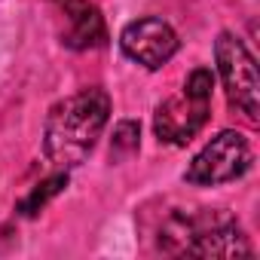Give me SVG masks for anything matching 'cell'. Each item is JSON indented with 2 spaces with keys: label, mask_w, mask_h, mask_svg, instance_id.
I'll use <instances>...</instances> for the list:
<instances>
[{
  "label": "cell",
  "mask_w": 260,
  "mask_h": 260,
  "mask_svg": "<svg viewBox=\"0 0 260 260\" xmlns=\"http://www.w3.org/2000/svg\"><path fill=\"white\" fill-rule=\"evenodd\" d=\"M107 119H110V95L101 86H89L80 89L77 95H68L49 110L43 125L46 159L61 172L80 166L101 138Z\"/></svg>",
  "instance_id": "obj_1"
},
{
  "label": "cell",
  "mask_w": 260,
  "mask_h": 260,
  "mask_svg": "<svg viewBox=\"0 0 260 260\" xmlns=\"http://www.w3.org/2000/svg\"><path fill=\"white\" fill-rule=\"evenodd\" d=\"M211 89H214V74L208 68H196L184 80L181 92L166 98L156 107L153 132L162 144L184 147L202 132V125L208 122V110H211Z\"/></svg>",
  "instance_id": "obj_2"
},
{
  "label": "cell",
  "mask_w": 260,
  "mask_h": 260,
  "mask_svg": "<svg viewBox=\"0 0 260 260\" xmlns=\"http://www.w3.org/2000/svg\"><path fill=\"white\" fill-rule=\"evenodd\" d=\"M214 61H217V74L223 80L226 89V101L242 110L251 122H257L260 116V77H257V64L254 55L248 52V46L230 34L220 31L214 40Z\"/></svg>",
  "instance_id": "obj_3"
},
{
  "label": "cell",
  "mask_w": 260,
  "mask_h": 260,
  "mask_svg": "<svg viewBox=\"0 0 260 260\" xmlns=\"http://www.w3.org/2000/svg\"><path fill=\"white\" fill-rule=\"evenodd\" d=\"M251 169V144L242 132L223 128L220 135H214L187 166L184 181L193 187H217L242 178Z\"/></svg>",
  "instance_id": "obj_4"
},
{
  "label": "cell",
  "mask_w": 260,
  "mask_h": 260,
  "mask_svg": "<svg viewBox=\"0 0 260 260\" xmlns=\"http://www.w3.org/2000/svg\"><path fill=\"white\" fill-rule=\"evenodd\" d=\"M181 40L175 34V28L156 16H144L128 22L119 34V49L125 52V58H132L135 64L147 68V71H159L162 64L172 61V55L178 52Z\"/></svg>",
  "instance_id": "obj_5"
},
{
  "label": "cell",
  "mask_w": 260,
  "mask_h": 260,
  "mask_svg": "<svg viewBox=\"0 0 260 260\" xmlns=\"http://www.w3.org/2000/svg\"><path fill=\"white\" fill-rule=\"evenodd\" d=\"M187 254H193V257H239V254H251V245L233 217L205 211V214H196V236H193Z\"/></svg>",
  "instance_id": "obj_6"
},
{
  "label": "cell",
  "mask_w": 260,
  "mask_h": 260,
  "mask_svg": "<svg viewBox=\"0 0 260 260\" xmlns=\"http://www.w3.org/2000/svg\"><path fill=\"white\" fill-rule=\"evenodd\" d=\"M58 22H61V43L71 49H95L104 46L107 28L92 0H49Z\"/></svg>",
  "instance_id": "obj_7"
},
{
  "label": "cell",
  "mask_w": 260,
  "mask_h": 260,
  "mask_svg": "<svg viewBox=\"0 0 260 260\" xmlns=\"http://www.w3.org/2000/svg\"><path fill=\"white\" fill-rule=\"evenodd\" d=\"M64 187H68V172H64V175L58 172V175L46 178L43 184H37V187H34V190H31V193L25 196V202L19 205V211H22L25 217L37 214V211H40V208H43V205H46V202H49L52 196H58V193H61Z\"/></svg>",
  "instance_id": "obj_8"
},
{
  "label": "cell",
  "mask_w": 260,
  "mask_h": 260,
  "mask_svg": "<svg viewBox=\"0 0 260 260\" xmlns=\"http://www.w3.org/2000/svg\"><path fill=\"white\" fill-rule=\"evenodd\" d=\"M138 138H141V125L135 119H122L116 128H113V144H110V156L113 159H122L128 153L138 150Z\"/></svg>",
  "instance_id": "obj_9"
}]
</instances>
